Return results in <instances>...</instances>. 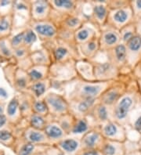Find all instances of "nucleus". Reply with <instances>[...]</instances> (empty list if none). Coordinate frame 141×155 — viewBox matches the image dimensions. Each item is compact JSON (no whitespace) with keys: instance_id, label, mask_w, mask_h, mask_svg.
I'll return each instance as SVG.
<instances>
[{"instance_id":"nucleus-1","label":"nucleus","mask_w":141,"mask_h":155,"mask_svg":"<svg viewBox=\"0 0 141 155\" xmlns=\"http://www.w3.org/2000/svg\"><path fill=\"white\" fill-rule=\"evenodd\" d=\"M139 102V92L136 84V78H133L129 85L127 91L113 107V120L119 122L126 128L127 126H131L130 114L136 107Z\"/></svg>"},{"instance_id":"nucleus-2","label":"nucleus","mask_w":141,"mask_h":155,"mask_svg":"<svg viewBox=\"0 0 141 155\" xmlns=\"http://www.w3.org/2000/svg\"><path fill=\"white\" fill-rule=\"evenodd\" d=\"M42 46L49 52L52 64L66 63L82 58L79 48L75 43L65 42L58 38L42 43Z\"/></svg>"},{"instance_id":"nucleus-3","label":"nucleus","mask_w":141,"mask_h":155,"mask_svg":"<svg viewBox=\"0 0 141 155\" xmlns=\"http://www.w3.org/2000/svg\"><path fill=\"white\" fill-rule=\"evenodd\" d=\"M112 81H76L73 89L70 92L68 100H96L104 93Z\"/></svg>"},{"instance_id":"nucleus-4","label":"nucleus","mask_w":141,"mask_h":155,"mask_svg":"<svg viewBox=\"0 0 141 155\" xmlns=\"http://www.w3.org/2000/svg\"><path fill=\"white\" fill-rule=\"evenodd\" d=\"M133 78L132 74H122L119 79L113 81L110 84L108 88L98 99V102L113 107L127 91L129 85Z\"/></svg>"},{"instance_id":"nucleus-5","label":"nucleus","mask_w":141,"mask_h":155,"mask_svg":"<svg viewBox=\"0 0 141 155\" xmlns=\"http://www.w3.org/2000/svg\"><path fill=\"white\" fill-rule=\"evenodd\" d=\"M77 60L60 64H53L49 67V78L54 85H61L79 80L75 62Z\"/></svg>"},{"instance_id":"nucleus-6","label":"nucleus","mask_w":141,"mask_h":155,"mask_svg":"<svg viewBox=\"0 0 141 155\" xmlns=\"http://www.w3.org/2000/svg\"><path fill=\"white\" fill-rule=\"evenodd\" d=\"M42 99L45 100L49 110V115L52 118H56L71 112L69 101L64 95L50 92L46 93Z\"/></svg>"},{"instance_id":"nucleus-7","label":"nucleus","mask_w":141,"mask_h":155,"mask_svg":"<svg viewBox=\"0 0 141 155\" xmlns=\"http://www.w3.org/2000/svg\"><path fill=\"white\" fill-rule=\"evenodd\" d=\"M133 21H136V20L129 4V6L126 7L109 10L105 27L120 31L122 28Z\"/></svg>"},{"instance_id":"nucleus-8","label":"nucleus","mask_w":141,"mask_h":155,"mask_svg":"<svg viewBox=\"0 0 141 155\" xmlns=\"http://www.w3.org/2000/svg\"><path fill=\"white\" fill-rule=\"evenodd\" d=\"M92 11L88 16V21L100 32L105 27L108 16L107 1H89Z\"/></svg>"},{"instance_id":"nucleus-9","label":"nucleus","mask_w":141,"mask_h":155,"mask_svg":"<svg viewBox=\"0 0 141 155\" xmlns=\"http://www.w3.org/2000/svg\"><path fill=\"white\" fill-rule=\"evenodd\" d=\"M30 28L34 31L42 43L52 41L57 38V27L50 20L39 21H30Z\"/></svg>"},{"instance_id":"nucleus-10","label":"nucleus","mask_w":141,"mask_h":155,"mask_svg":"<svg viewBox=\"0 0 141 155\" xmlns=\"http://www.w3.org/2000/svg\"><path fill=\"white\" fill-rule=\"evenodd\" d=\"M93 74L97 81H113L119 79L122 73L119 68L108 61L104 63L92 61Z\"/></svg>"},{"instance_id":"nucleus-11","label":"nucleus","mask_w":141,"mask_h":155,"mask_svg":"<svg viewBox=\"0 0 141 155\" xmlns=\"http://www.w3.org/2000/svg\"><path fill=\"white\" fill-rule=\"evenodd\" d=\"M100 129L102 136L106 140L122 143H125L128 140L127 129L126 127L114 120L100 125Z\"/></svg>"},{"instance_id":"nucleus-12","label":"nucleus","mask_w":141,"mask_h":155,"mask_svg":"<svg viewBox=\"0 0 141 155\" xmlns=\"http://www.w3.org/2000/svg\"><path fill=\"white\" fill-rule=\"evenodd\" d=\"M126 48L127 64L126 68L132 74L141 59V34L137 33L133 38L125 44Z\"/></svg>"},{"instance_id":"nucleus-13","label":"nucleus","mask_w":141,"mask_h":155,"mask_svg":"<svg viewBox=\"0 0 141 155\" xmlns=\"http://www.w3.org/2000/svg\"><path fill=\"white\" fill-rule=\"evenodd\" d=\"M100 44V53H107L119 44L122 43L119 31L111 28H103L98 35Z\"/></svg>"},{"instance_id":"nucleus-14","label":"nucleus","mask_w":141,"mask_h":155,"mask_svg":"<svg viewBox=\"0 0 141 155\" xmlns=\"http://www.w3.org/2000/svg\"><path fill=\"white\" fill-rule=\"evenodd\" d=\"M104 138L100 132V126L93 125L88 132L83 134L80 138V150H100Z\"/></svg>"},{"instance_id":"nucleus-15","label":"nucleus","mask_w":141,"mask_h":155,"mask_svg":"<svg viewBox=\"0 0 141 155\" xmlns=\"http://www.w3.org/2000/svg\"><path fill=\"white\" fill-rule=\"evenodd\" d=\"M107 61L111 64L118 68L122 71V74H124V70H127V57H126V45L120 43L113 49H110L106 53ZM128 73L130 72L128 71ZM131 74V73H130Z\"/></svg>"},{"instance_id":"nucleus-16","label":"nucleus","mask_w":141,"mask_h":155,"mask_svg":"<svg viewBox=\"0 0 141 155\" xmlns=\"http://www.w3.org/2000/svg\"><path fill=\"white\" fill-rule=\"evenodd\" d=\"M29 12H30L31 21H39L49 20L52 13V6L49 1H33L29 2Z\"/></svg>"},{"instance_id":"nucleus-17","label":"nucleus","mask_w":141,"mask_h":155,"mask_svg":"<svg viewBox=\"0 0 141 155\" xmlns=\"http://www.w3.org/2000/svg\"><path fill=\"white\" fill-rule=\"evenodd\" d=\"M70 104V110L75 117H89L95 104L97 103L96 100H68Z\"/></svg>"},{"instance_id":"nucleus-18","label":"nucleus","mask_w":141,"mask_h":155,"mask_svg":"<svg viewBox=\"0 0 141 155\" xmlns=\"http://www.w3.org/2000/svg\"><path fill=\"white\" fill-rule=\"evenodd\" d=\"M112 109L113 107H111L106 106L97 101V103L92 108L89 117L92 120L94 125L100 126L105 124L107 121H112Z\"/></svg>"},{"instance_id":"nucleus-19","label":"nucleus","mask_w":141,"mask_h":155,"mask_svg":"<svg viewBox=\"0 0 141 155\" xmlns=\"http://www.w3.org/2000/svg\"><path fill=\"white\" fill-rule=\"evenodd\" d=\"M99 35V31L96 30L90 23L87 21L75 32L74 40L77 46L90 41L92 38Z\"/></svg>"},{"instance_id":"nucleus-20","label":"nucleus","mask_w":141,"mask_h":155,"mask_svg":"<svg viewBox=\"0 0 141 155\" xmlns=\"http://www.w3.org/2000/svg\"><path fill=\"white\" fill-rule=\"evenodd\" d=\"M24 141L25 143H30L38 146H51V143L44 131L33 129L28 126L24 133Z\"/></svg>"},{"instance_id":"nucleus-21","label":"nucleus","mask_w":141,"mask_h":155,"mask_svg":"<svg viewBox=\"0 0 141 155\" xmlns=\"http://www.w3.org/2000/svg\"><path fill=\"white\" fill-rule=\"evenodd\" d=\"M92 61L86 59L80 58L75 62V68L77 71L79 80L85 81H96L93 74Z\"/></svg>"},{"instance_id":"nucleus-22","label":"nucleus","mask_w":141,"mask_h":155,"mask_svg":"<svg viewBox=\"0 0 141 155\" xmlns=\"http://www.w3.org/2000/svg\"><path fill=\"white\" fill-rule=\"evenodd\" d=\"M43 131L53 145L57 143L60 140H64L66 137H68V135L61 129V127L58 125V123L51 117Z\"/></svg>"},{"instance_id":"nucleus-23","label":"nucleus","mask_w":141,"mask_h":155,"mask_svg":"<svg viewBox=\"0 0 141 155\" xmlns=\"http://www.w3.org/2000/svg\"><path fill=\"white\" fill-rule=\"evenodd\" d=\"M79 51L82 58L89 61H93V59L100 53V44L98 36L90 41L78 46Z\"/></svg>"},{"instance_id":"nucleus-24","label":"nucleus","mask_w":141,"mask_h":155,"mask_svg":"<svg viewBox=\"0 0 141 155\" xmlns=\"http://www.w3.org/2000/svg\"><path fill=\"white\" fill-rule=\"evenodd\" d=\"M100 151L103 155H125V143L104 139Z\"/></svg>"},{"instance_id":"nucleus-25","label":"nucleus","mask_w":141,"mask_h":155,"mask_svg":"<svg viewBox=\"0 0 141 155\" xmlns=\"http://www.w3.org/2000/svg\"><path fill=\"white\" fill-rule=\"evenodd\" d=\"M54 145L61 150L65 154L69 155H75L81 148L80 138H75V137L69 138L68 136Z\"/></svg>"},{"instance_id":"nucleus-26","label":"nucleus","mask_w":141,"mask_h":155,"mask_svg":"<svg viewBox=\"0 0 141 155\" xmlns=\"http://www.w3.org/2000/svg\"><path fill=\"white\" fill-rule=\"evenodd\" d=\"M29 59L32 66H51L52 61L47 49L42 46L41 49L32 51Z\"/></svg>"},{"instance_id":"nucleus-27","label":"nucleus","mask_w":141,"mask_h":155,"mask_svg":"<svg viewBox=\"0 0 141 155\" xmlns=\"http://www.w3.org/2000/svg\"><path fill=\"white\" fill-rule=\"evenodd\" d=\"M51 88H53V82L52 80L48 78L46 79L32 83L28 89L31 91L32 95L35 98L41 99L46 94L48 90Z\"/></svg>"},{"instance_id":"nucleus-28","label":"nucleus","mask_w":141,"mask_h":155,"mask_svg":"<svg viewBox=\"0 0 141 155\" xmlns=\"http://www.w3.org/2000/svg\"><path fill=\"white\" fill-rule=\"evenodd\" d=\"M31 84L49 78V66H32L27 70Z\"/></svg>"},{"instance_id":"nucleus-29","label":"nucleus","mask_w":141,"mask_h":155,"mask_svg":"<svg viewBox=\"0 0 141 155\" xmlns=\"http://www.w3.org/2000/svg\"><path fill=\"white\" fill-rule=\"evenodd\" d=\"M92 127V126H91L90 122L88 120V117H75L71 135H73V136L82 135V136L86 132H88Z\"/></svg>"},{"instance_id":"nucleus-30","label":"nucleus","mask_w":141,"mask_h":155,"mask_svg":"<svg viewBox=\"0 0 141 155\" xmlns=\"http://www.w3.org/2000/svg\"><path fill=\"white\" fill-rule=\"evenodd\" d=\"M53 119L58 123V125L61 127V129L65 132L68 136L71 135V132H72L74 121L75 119V116L72 112L66 114L62 116H60L56 118H53Z\"/></svg>"},{"instance_id":"nucleus-31","label":"nucleus","mask_w":141,"mask_h":155,"mask_svg":"<svg viewBox=\"0 0 141 155\" xmlns=\"http://www.w3.org/2000/svg\"><path fill=\"white\" fill-rule=\"evenodd\" d=\"M138 33L137 23L136 21L130 23L119 31L122 43L126 44L133 38Z\"/></svg>"},{"instance_id":"nucleus-32","label":"nucleus","mask_w":141,"mask_h":155,"mask_svg":"<svg viewBox=\"0 0 141 155\" xmlns=\"http://www.w3.org/2000/svg\"><path fill=\"white\" fill-rule=\"evenodd\" d=\"M49 119H50L49 115L43 116L41 115V114L33 113L30 117H28L29 126L33 128V129L43 131L48 122H49Z\"/></svg>"},{"instance_id":"nucleus-33","label":"nucleus","mask_w":141,"mask_h":155,"mask_svg":"<svg viewBox=\"0 0 141 155\" xmlns=\"http://www.w3.org/2000/svg\"><path fill=\"white\" fill-rule=\"evenodd\" d=\"M47 147L45 146L35 145L30 143L24 142L23 145L19 148L17 152V155H32L37 152H45Z\"/></svg>"},{"instance_id":"nucleus-34","label":"nucleus","mask_w":141,"mask_h":155,"mask_svg":"<svg viewBox=\"0 0 141 155\" xmlns=\"http://www.w3.org/2000/svg\"><path fill=\"white\" fill-rule=\"evenodd\" d=\"M35 97L32 94H27L26 98L24 99L22 101H20V110L22 115L25 117H30L33 114V110H32V106H33V102L35 100Z\"/></svg>"},{"instance_id":"nucleus-35","label":"nucleus","mask_w":141,"mask_h":155,"mask_svg":"<svg viewBox=\"0 0 141 155\" xmlns=\"http://www.w3.org/2000/svg\"><path fill=\"white\" fill-rule=\"evenodd\" d=\"M33 113L41 114L43 116H49V110L47 107L45 100L42 98L41 99H35L32 106Z\"/></svg>"},{"instance_id":"nucleus-36","label":"nucleus","mask_w":141,"mask_h":155,"mask_svg":"<svg viewBox=\"0 0 141 155\" xmlns=\"http://www.w3.org/2000/svg\"><path fill=\"white\" fill-rule=\"evenodd\" d=\"M38 37L32 28H28L25 31V38H24V42L23 45L31 49L32 45L37 41Z\"/></svg>"},{"instance_id":"nucleus-37","label":"nucleus","mask_w":141,"mask_h":155,"mask_svg":"<svg viewBox=\"0 0 141 155\" xmlns=\"http://www.w3.org/2000/svg\"><path fill=\"white\" fill-rule=\"evenodd\" d=\"M20 110V102L17 97H14L9 101L7 107V115L10 117H13L17 114V111Z\"/></svg>"},{"instance_id":"nucleus-38","label":"nucleus","mask_w":141,"mask_h":155,"mask_svg":"<svg viewBox=\"0 0 141 155\" xmlns=\"http://www.w3.org/2000/svg\"><path fill=\"white\" fill-rule=\"evenodd\" d=\"M14 142V139L12 133L8 130H0V143L6 147H11Z\"/></svg>"},{"instance_id":"nucleus-39","label":"nucleus","mask_w":141,"mask_h":155,"mask_svg":"<svg viewBox=\"0 0 141 155\" xmlns=\"http://www.w3.org/2000/svg\"><path fill=\"white\" fill-rule=\"evenodd\" d=\"M24 38H25V31L18 33L16 35H14L10 40V45L13 49H17L20 46L23 45L24 42Z\"/></svg>"},{"instance_id":"nucleus-40","label":"nucleus","mask_w":141,"mask_h":155,"mask_svg":"<svg viewBox=\"0 0 141 155\" xmlns=\"http://www.w3.org/2000/svg\"><path fill=\"white\" fill-rule=\"evenodd\" d=\"M130 7H131L136 21L141 18V0L130 1Z\"/></svg>"},{"instance_id":"nucleus-41","label":"nucleus","mask_w":141,"mask_h":155,"mask_svg":"<svg viewBox=\"0 0 141 155\" xmlns=\"http://www.w3.org/2000/svg\"><path fill=\"white\" fill-rule=\"evenodd\" d=\"M31 53V49L26 47L25 45H21L17 49H14V55L17 58H29Z\"/></svg>"},{"instance_id":"nucleus-42","label":"nucleus","mask_w":141,"mask_h":155,"mask_svg":"<svg viewBox=\"0 0 141 155\" xmlns=\"http://www.w3.org/2000/svg\"><path fill=\"white\" fill-rule=\"evenodd\" d=\"M130 1H107L108 10H115L129 6Z\"/></svg>"},{"instance_id":"nucleus-43","label":"nucleus","mask_w":141,"mask_h":155,"mask_svg":"<svg viewBox=\"0 0 141 155\" xmlns=\"http://www.w3.org/2000/svg\"><path fill=\"white\" fill-rule=\"evenodd\" d=\"M10 27H11L10 20L7 17H0V34L8 31Z\"/></svg>"},{"instance_id":"nucleus-44","label":"nucleus","mask_w":141,"mask_h":155,"mask_svg":"<svg viewBox=\"0 0 141 155\" xmlns=\"http://www.w3.org/2000/svg\"><path fill=\"white\" fill-rule=\"evenodd\" d=\"M44 153H45V155H66L56 145L48 146Z\"/></svg>"},{"instance_id":"nucleus-45","label":"nucleus","mask_w":141,"mask_h":155,"mask_svg":"<svg viewBox=\"0 0 141 155\" xmlns=\"http://www.w3.org/2000/svg\"><path fill=\"white\" fill-rule=\"evenodd\" d=\"M0 53L2 54V57H11L13 53L11 50L8 48L6 42L4 41H0Z\"/></svg>"},{"instance_id":"nucleus-46","label":"nucleus","mask_w":141,"mask_h":155,"mask_svg":"<svg viewBox=\"0 0 141 155\" xmlns=\"http://www.w3.org/2000/svg\"><path fill=\"white\" fill-rule=\"evenodd\" d=\"M75 155H103L97 150H79Z\"/></svg>"},{"instance_id":"nucleus-47","label":"nucleus","mask_w":141,"mask_h":155,"mask_svg":"<svg viewBox=\"0 0 141 155\" xmlns=\"http://www.w3.org/2000/svg\"><path fill=\"white\" fill-rule=\"evenodd\" d=\"M133 129L139 133V134H141V115L138 117L137 119L136 120V121L134 122V124L133 125Z\"/></svg>"},{"instance_id":"nucleus-48","label":"nucleus","mask_w":141,"mask_h":155,"mask_svg":"<svg viewBox=\"0 0 141 155\" xmlns=\"http://www.w3.org/2000/svg\"><path fill=\"white\" fill-rule=\"evenodd\" d=\"M7 122V117L5 114H1L0 115V128L6 125Z\"/></svg>"},{"instance_id":"nucleus-49","label":"nucleus","mask_w":141,"mask_h":155,"mask_svg":"<svg viewBox=\"0 0 141 155\" xmlns=\"http://www.w3.org/2000/svg\"><path fill=\"white\" fill-rule=\"evenodd\" d=\"M0 97L1 98L6 99L8 97V93L6 90L3 88H0Z\"/></svg>"},{"instance_id":"nucleus-50","label":"nucleus","mask_w":141,"mask_h":155,"mask_svg":"<svg viewBox=\"0 0 141 155\" xmlns=\"http://www.w3.org/2000/svg\"><path fill=\"white\" fill-rule=\"evenodd\" d=\"M125 155H141V149L135 150H133V151L127 152V153H125Z\"/></svg>"},{"instance_id":"nucleus-51","label":"nucleus","mask_w":141,"mask_h":155,"mask_svg":"<svg viewBox=\"0 0 141 155\" xmlns=\"http://www.w3.org/2000/svg\"><path fill=\"white\" fill-rule=\"evenodd\" d=\"M136 84H137L138 89H139V94L141 95V79H136Z\"/></svg>"},{"instance_id":"nucleus-52","label":"nucleus","mask_w":141,"mask_h":155,"mask_svg":"<svg viewBox=\"0 0 141 155\" xmlns=\"http://www.w3.org/2000/svg\"><path fill=\"white\" fill-rule=\"evenodd\" d=\"M32 155H45L44 152H37V153H35Z\"/></svg>"},{"instance_id":"nucleus-53","label":"nucleus","mask_w":141,"mask_h":155,"mask_svg":"<svg viewBox=\"0 0 141 155\" xmlns=\"http://www.w3.org/2000/svg\"><path fill=\"white\" fill-rule=\"evenodd\" d=\"M1 114H3V107L0 105V115Z\"/></svg>"},{"instance_id":"nucleus-54","label":"nucleus","mask_w":141,"mask_h":155,"mask_svg":"<svg viewBox=\"0 0 141 155\" xmlns=\"http://www.w3.org/2000/svg\"><path fill=\"white\" fill-rule=\"evenodd\" d=\"M137 143H138V144H139V146L140 147V148H141V134H140V137H139V140L137 141Z\"/></svg>"},{"instance_id":"nucleus-55","label":"nucleus","mask_w":141,"mask_h":155,"mask_svg":"<svg viewBox=\"0 0 141 155\" xmlns=\"http://www.w3.org/2000/svg\"><path fill=\"white\" fill-rule=\"evenodd\" d=\"M139 20H140V21H141V18H139ZM137 21H138V20H137Z\"/></svg>"},{"instance_id":"nucleus-56","label":"nucleus","mask_w":141,"mask_h":155,"mask_svg":"<svg viewBox=\"0 0 141 155\" xmlns=\"http://www.w3.org/2000/svg\"><path fill=\"white\" fill-rule=\"evenodd\" d=\"M140 149H141V148H140Z\"/></svg>"}]
</instances>
